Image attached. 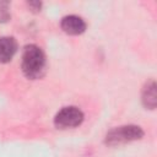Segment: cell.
<instances>
[{"instance_id":"1","label":"cell","mask_w":157,"mask_h":157,"mask_svg":"<svg viewBox=\"0 0 157 157\" xmlns=\"http://www.w3.org/2000/svg\"><path fill=\"white\" fill-rule=\"evenodd\" d=\"M22 71L31 80L39 78L45 69V55L36 44H28L22 53Z\"/></svg>"},{"instance_id":"2","label":"cell","mask_w":157,"mask_h":157,"mask_svg":"<svg viewBox=\"0 0 157 157\" xmlns=\"http://www.w3.org/2000/svg\"><path fill=\"white\" fill-rule=\"evenodd\" d=\"M144 136V130L137 125H124L118 126L108 131L105 135V144L109 146H115L135 140H140Z\"/></svg>"},{"instance_id":"3","label":"cell","mask_w":157,"mask_h":157,"mask_svg":"<svg viewBox=\"0 0 157 157\" xmlns=\"http://www.w3.org/2000/svg\"><path fill=\"white\" fill-rule=\"evenodd\" d=\"M83 121V113L77 107H64L60 109L55 118H54V125L58 129H70L76 128L81 125Z\"/></svg>"},{"instance_id":"4","label":"cell","mask_w":157,"mask_h":157,"mask_svg":"<svg viewBox=\"0 0 157 157\" xmlns=\"http://www.w3.org/2000/svg\"><path fill=\"white\" fill-rule=\"evenodd\" d=\"M60 26L65 33L71 34V36H77L86 31V22L81 17L75 16V15L65 16L61 20Z\"/></svg>"},{"instance_id":"5","label":"cell","mask_w":157,"mask_h":157,"mask_svg":"<svg viewBox=\"0 0 157 157\" xmlns=\"http://www.w3.org/2000/svg\"><path fill=\"white\" fill-rule=\"evenodd\" d=\"M17 52V42L13 37L0 38V63H9Z\"/></svg>"},{"instance_id":"6","label":"cell","mask_w":157,"mask_h":157,"mask_svg":"<svg viewBox=\"0 0 157 157\" xmlns=\"http://www.w3.org/2000/svg\"><path fill=\"white\" fill-rule=\"evenodd\" d=\"M142 103L146 108L153 109L156 107V83L151 81L142 91Z\"/></svg>"},{"instance_id":"7","label":"cell","mask_w":157,"mask_h":157,"mask_svg":"<svg viewBox=\"0 0 157 157\" xmlns=\"http://www.w3.org/2000/svg\"><path fill=\"white\" fill-rule=\"evenodd\" d=\"M7 5H9L7 2H0V21H7L10 18Z\"/></svg>"},{"instance_id":"8","label":"cell","mask_w":157,"mask_h":157,"mask_svg":"<svg viewBox=\"0 0 157 157\" xmlns=\"http://www.w3.org/2000/svg\"><path fill=\"white\" fill-rule=\"evenodd\" d=\"M28 6L33 10V11H40V7H42V2H39V1H31V2H28Z\"/></svg>"}]
</instances>
